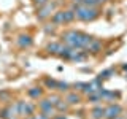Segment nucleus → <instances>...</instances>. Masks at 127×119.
Masks as SVG:
<instances>
[{"instance_id": "obj_1", "label": "nucleus", "mask_w": 127, "mask_h": 119, "mask_svg": "<svg viewBox=\"0 0 127 119\" xmlns=\"http://www.w3.org/2000/svg\"><path fill=\"white\" fill-rule=\"evenodd\" d=\"M62 40L64 43H67V46H71L75 49H86L87 45L92 41V37L83 32H76V30H68L65 33H62Z\"/></svg>"}, {"instance_id": "obj_2", "label": "nucleus", "mask_w": 127, "mask_h": 119, "mask_svg": "<svg viewBox=\"0 0 127 119\" xmlns=\"http://www.w3.org/2000/svg\"><path fill=\"white\" fill-rule=\"evenodd\" d=\"M73 11L76 14V18L79 21H92L98 16V10L92 6H84L81 3H75L73 5Z\"/></svg>"}, {"instance_id": "obj_3", "label": "nucleus", "mask_w": 127, "mask_h": 119, "mask_svg": "<svg viewBox=\"0 0 127 119\" xmlns=\"http://www.w3.org/2000/svg\"><path fill=\"white\" fill-rule=\"evenodd\" d=\"M16 111H18L19 114L30 116V114L33 113V105H30V103H27V102H18L16 103Z\"/></svg>"}, {"instance_id": "obj_4", "label": "nucleus", "mask_w": 127, "mask_h": 119, "mask_svg": "<svg viewBox=\"0 0 127 119\" xmlns=\"http://www.w3.org/2000/svg\"><path fill=\"white\" fill-rule=\"evenodd\" d=\"M119 113H121V106H119V105H114V103H111L108 108H105V118H106V119H114V118H118Z\"/></svg>"}, {"instance_id": "obj_5", "label": "nucleus", "mask_w": 127, "mask_h": 119, "mask_svg": "<svg viewBox=\"0 0 127 119\" xmlns=\"http://www.w3.org/2000/svg\"><path fill=\"white\" fill-rule=\"evenodd\" d=\"M54 3H46V5H43V6H40V10H38V19H46L48 16H49L51 13H53V10H54Z\"/></svg>"}, {"instance_id": "obj_6", "label": "nucleus", "mask_w": 127, "mask_h": 119, "mask_svg": "<svg viewBox=\"0 0 127 119\" xmlns=\"http://www.w3.org/2000/svg\"><path fill=\"white\" fill-rule=\"evenodd\" d=\"M40 110H41L45 114H48V116H51V114L54 113V105L51 103L49 98H48V100H41L40 102Z\"/></svg>"}, {"instance_id": "obj_7", "label": "nucleus", "mask_w": 127, "mask_h": 119, "mask_svg": "<svg viewBox=\"0 0 127 119\" xmlns=\"http://www.w3.org/2000/svg\"><path fill=\"white\" fill-rule=\"evenodd\" d=\"M102 49V41L100 40H92V41L87 45V48H86V51L87 53H92V54H95V53H98V51Z\"/></svg>"}, {"instance_id": "obj_8", "label": "nucleus", "mask_w": 127, "mask_h": 119, "mask_svg": "<svg viewBox=\"0 0 127 119\" xmlns=\"http://www.w3.org/2000/svg\"><path fill=\"white\" fill-rule=\"evenodd\" d=\"M46 49L49 51L51 54H59V56H61L62 49H64V46L61 45V43H49V45L46 46Z\"/></svg>"}, {"instance_id": "obj_9", "label": "nucleus", "mask_w": 127, "mask_h": 119, "mask_svg": "<svg viewBox=\"0 0 127 119\" xmlns=\"http://www.w3.org/2000/svg\"><path fill=\"white\" fill-rule=\"evenodd\" d=\"M18 45L21 48H27L32 45V38L29 37V35H21V37L18 38Z\"/></svg>"}, {"instance_id": "obj_10", "label": "nucleus", "mask_w": 127, "mask_h": 119, "mask_svg": "<svg viewBox=\"0 0 127 119\" xmlns=\"http://www.w3.org/2000/svg\"><path fill=\"white\" fill-rule=\"evenodd\" d=\"M53 22L54 24H62L65 22V11H56L53 16Z\"/></svg>"}, {"instance_id": "obj_11", "label": "nucleus", "mask_w": 127, "mask_h": 119, "mask_svg": "<svg viewBox=\"0 0 127 119\" xmlns=\"http://www.w3.org/2000/svg\"><path fill=\"white\" fill-rule=\"evenodd\" d=\"M92 118L94 119H102L105 118V108H102V106H95L92 110Z\"/></svg>"}, {"instance_id": "obj_12", "label": "nucleus", "mask_w": 127, "mask_h": 119, "mask_svg": "<svg viewBox=\"0 0 127 119\" xmlns=\"http://www.w3.org/2000/svg\"><path fill=\"white\" fill-rule=\"evenodd\" d=\"M102 97H103V100H114V98H118V94L110 92L106 89H102Z\"/></svg>"}, {"instance_id": "obj_13", "label": "nucleus", "mask_w": 127, "mask_h": 119, "mask_svg": "<svg viewBox=\"0 0 127 119\" xmlns=\"http://www.w3.org/2000/svg\"><path fill=\"white\" fill-rule=\"evenodd\" d=\"M100 100H103V97H102V89L89 95V102H100Z\"/></svg>"}, {"instance_id": "obj_14", "label": "nucleus", "mask_w": 127, "mask_h": 119, "mask_svg": "<svg viewBox=\"0 0 127 119\" xmlns=\"http://www.w3.org/2000/svg\"><path fill=\"white\" fill-rule=\"evenodd\" d=\"M98 0H81V5H84V6H92V8H97L98 5Z\"/></svg>"}, {"instance_id": "obj_15", "label": "nucleus", "mask_w": 127, "mask_h": 119, "mask_svg": "<svg viewBox=\"0 0 127 119\" xmlns=\"http://www.w3.org/2000/svg\"><path fill=\"white\" fill-rule=\"evenodd\" d=\"M114 73V71L113 70H105V71H103V73H100V75H98V79H100V81H105V79H108L110 78V75H113Z\"/></svg>"}, {"instance_id": "obj_16", "label": "nucleus", "mask_w": 127, "mask_h": 119, "mask_svg": "<svg viewBox=\"0 0 127 119\" xmlns=\"http://www.w3.org/2000/svg\"><path fill=\"white\" fill-rule=\"evenodd\" d=\"M29 95L30 97H40V95H41V89H40V87H33V89H30L29 90Z\"/></svg>"}, {"instance_id": "obj_17", "label": "nucleus", "mask_w": 127, "mask_h": 119, "mask_svg": "<svg viewBox=\"0 0 127 119\" xmlns=\"http://www.w3.org/2000/svg\"><path fill=\"white\" fill-rule=\"evenodd\" d=\"M67 102H68V103H78L79 102V95H76V94H68Z\"/></svg>"}, {"instance_id": "obj_18", "label": "nucleus", "mask_w": 127, "mask_h": 119, "mask_svg": "<svg viewBox=\"0 0 127 119\" xmlns=\"http://www.w3.org/2000/svg\"><path fill=\"white\" fill-rule=\"evenodd\" d=\"M45 84L48 87H51V89H57V81H54V79H46Z\"/></svg>"}, {"instance_id": "obj_19", "label": "nucleus", "mask_w": 127, "mask_h": 119, "mask_svg": "<svg viewBox=\"0 0 127 119\" xmlns=\"http://www.w3.org/2000/svg\"><path fill=\"white\" fill-rule=\"evenodd\" d=\"M68 87H70V86H68V84H67V83H62V81H57V89H59V90H64V92H65V90H67V89H68Z\"/></svg>"}, {"instance_id": "obj_20", "label": "nucleus", "mask_w": 127, "mask_h": 119, "mask_svg": "<svg viewBox=\"0 0 127 119\" xmlns=\"http://www.w3.org/2000/svg\"><path fill=\"white\" fill-rule=\"evenodd\" d=\"M54 106H56V108H57L59 111H65V110H67V103H62L61 100H59L57 103H56Z\"/></svg>"}, {"instance_id": "obj_21", "label": "nucleus", "mask_w": 127, "mask_h": 119, "mask_svg": "<svg viewBox=\"0 0 127 119\" xmlns=\"http://www.w3.org/2000/svg\"><path fill=\"white\" fill-rule=\"evenodd\" d=\"M35 3H37L38 6H43V5H46V3H49V0H33Z\"/></svg>"}, {"instance_id": "obj_22", "label": "nucleus", "mask_w": 127, "mask_h": 119, "mask_svg": "<svg viewBox=\"0 0 127 119\" xmlns=\"http://www.w3.org/2000/svg\"><path fill=\"white\" fill-rule=\"evenodd\" d=\"M37 119H49V116L45 114V113H41V114H38V116H37Z\"/></svg>"}, {"instance_id": "obj_23", "label": "nucleus", "mask_w": 127, "mask_h": 119, "mask_svg": "<svg viewBox=\"0 0 127 119\" xmlns=\"http://www.w3.org/2000/svg\"><path fill=\"white\" fill-rule=\"evenodd\" d=\"M45 30L48 32V33H49V32H53V30H54V26H51V27H49V26H46V27H45Z\"/></svg>"}, {"instance_id": "obj_24", "label": "nucleus", "mask_w": 127, "mask_h": 119, "mask_svg": "<svg viewBox=\"0 0 127 119\" xmlns=\"http://www.w3.org/2000/svg\"><path fill=\"white\" fill-rule=\"evenodd\" d=\"M73 3H81V0H73Z\"/></svg>"}, {"instance_id": "obj_25", "label": "nucleus", "mask_w": 127, "mask_h": 119, "mask_svg": "<svg viewBox=\"0 0 127 119\" xmlns=\"http://www.w3.org/2000/svg\"><path fill=\"white\" fill-rule=\"evenodd\" d=\"M56 119H65V118H64V116H59V118H56Z\"/></svg>"}, {"instance_id": "obj_26", "label": "nucleus", "mask_w": 127, "mask_h": 119, "mask_svg": "<svg viewBox=\"0 0 127 119\" xmlns=\"http://www.w3.org/2000/svg\"><path fill=\"white\" fill-rule=\"evenodd\" d=\"M27 119H37V118H33V116H29V118H27Z\"/></svg>"}, {"instance_id": "obj_27", "label": "nucleus", "mask_w": 127, "mask_h": 119, "mask_svg": "<svg viewBox=\"0 0 127 119\" xmlns=\"http://www.w3.org/2000/svg\"><path fill=\"white\" fill-rule=\"evenodd\" d=\"M98 2H100V3H103V2H106V0H98Z\"/></svg>"}, {"instance_id": "obj_28", "label": "nucleus", "mask_w": 127, "mask_h": 119, "mask_svg": "<svg viewBox=\"0 0 127 119\" xmlns=\"http://www.w3.org/2000/svg\"><path fill=\"white\" fill-rule=\"evenodd\" d=\"M114 119H121V118H119V116H118V118H114Z\"/></svg>"}, {"instance_id": "obj_29", "label": "nucleus", "mask_w": 127, "mask_h": 119, "mask_svg": "<svg viewBox=\"0 0 127 119\" xmlns=\"http://www.w3.org/2000/svg\"><path fill=\"white\" fill-rule=\"evenodd\" d=\"M10 119H13V118H10Z\"/></svg>"}]
</instances>
